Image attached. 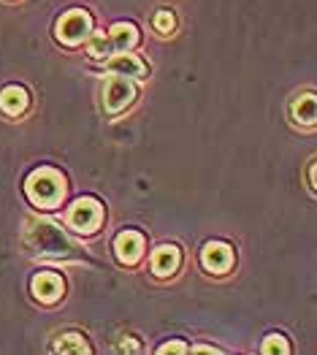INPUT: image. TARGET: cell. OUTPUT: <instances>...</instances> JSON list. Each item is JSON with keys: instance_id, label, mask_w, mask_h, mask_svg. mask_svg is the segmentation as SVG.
Masks as SVG:
<instances>
[{"instance_id": "cell-7", "label": "cell", "mask_w": 317, "mask_h": 355, "mask_svg": "<svg viewBox=\"0 0 317 355\" xmlns=\"http://www.w3.org/2000/svg\"><path fill=\"white\" fill-rule=\"evenodd\" d=\"M114 252H117V261L125 263V266L139 263L142 255H144V236L136 234V231H122L114 239Z\"/></svg>"}, {"instance_id": "cell-11", "label": "cell", "mask_w": 317, "mask_h": 355, "mask_svg": "<svg viewBox=\"0 0 317 355\" xmlns=\"http://www.w3.org/2000/svg\"><path fill=\"white\" fill-rule=\"evenodd\" d=\"M179 263H182V252L173 244H163V247H157L152 252V271L157 277H171L173 271L179 268Z\"/></svg>"}, {"instance_id": "cell-1", "label": "cell", "mask_w": 317, "mask_h": 355, "mask_svg": "<svg viewBox=\"0 0 317 355\" xmlns=\"http://www.w3.org/2000/svg\"><path fill=\"white\" fill-rule=\"evenodd\" d=\"M22 239H25V247L33 255H44V258L74 261L79 252V247L49 220H28Z\"/></svg>"}, {"instance_id": "cell-2", "label": "cell", "mask_w": 317, "mask_h": 355, "mask_svg": "<svg viewBox=\"0 0 317 355\" xmlns=\"http://www.w3.org/2000/svg\"><path fill=\"white\" fill-rule=\"evenodd\" d=\"M28 198L41 209H58L65 198V177L55 168H38L25 184Z\"/></svg>"}, {"instance_id": "cell-14", "label": "cell", "mask_w": 317, "mask_h": 355, "mask_svg": "<svg viewBox=\"0 0 317 355\" xmlns=\"http://www.w3.org/2000/svg\"><path fill=\"white\" fill-rule=\"evenodd\" d=\"M55 350H58V353L85 355V353H89V345L85 342V336H82V334H62L58 342H55Z\"/></svg>"}, {"instance_id": "cell-10", "label": "cell", "mask_w": 317, "mask_h": 355, "mask_svg": "<svg viewBox=\"0 0 317 355\" xmlns=\"http://www.w3.org/2000/svg\"><path fill=\"white\" fill-rule=\"evenodd\" d=\"M30 106V95L25 87L19 85H8V87L0 92V109L8 114V117H19L25 114Z\"/></svg>"}, {"instance_id": "cell-12", "label": "cell", "mask_w": 317, "mask_h": 355, "mask_svg": "<svg viewBox=\"0 0 317 355\" xmlns=\"http://www.w3.org/2000/svg\"><path fill=\"white\" fill-rule=\"evenodd\" d=\"M109 71L128 76V79H144L146 76V65L142 62V58H136L130 52H117L114 58L109 60Z\"/></svg>"}, {"instance_id": "cell-4", "label": "cell", "mask_w": 317, "mask_h": 355, "mask_svg": "<svg viewBox=\"0 0 317 355\" xmlns=\"http://www.w3.org/2000/svg\"><path fill=\"white\" fill-rule=\"evenodd\" d=\"M55 33H58L60 44L79 46V44H85L87 38H89V33H92V17L87 11H82V8H74V11L60 17Z\"/></svg>"}, {"instance_id": "cell-6", "label": "cell", "mask_w": 317, "mask_h": 355, "mask_svg": "<svg viewBox=\"0 0 317 355\" xmlns=\"http://www.w3.org/2000/svg\"><path fill=\"white\" fill-rule=\"evenodd\" d=\"M201 263L209 274H225L233 266V247L225 241H209L201 252Z\"/></svg>"}, {"instance_id": "cell-19", "label": "cell", "mask_w": 317, "mask_h": 355, "mask_svg": "<svg viewBox=\"0 0 317 355\" xmlns=\"http://www.w3.org/2000/svg\"><path fill=\"white\" fill-rule=\"evenodd\" d=\"M315 166H317L315 160H309V168H307V177H309V190H312V193L317 190V179H315V171H317V168H315Z\"/></svg>"}, {"instance_id": "cell-5", "label": "cell", "mask_w": 317, "mask_h": 355, "mask_svg": "<svg viewBox=\"0 0 317 355\" xmlns=\"http://www.w3.org/2000/svg\"><path fill=\"white\" fill-rule=\"evenodd\" d=\"M133 98H136V87H133V82L128 76L114 73L112 79H106V85H103V109L109 114H119L122 109H128L133 103Z\"/></svg>"}, {"instance_id": "cell-18", "label": "cell", "mask_w": 317, "mask_h": 355, "mask_svg": "<svg viewBox=\"0 0 317 355\" xmlns=\"http://www.w3.org/2000/svg\"><path fill=\"white\" fill-rule=\"evenodd\" d=\"M160 353H190V350H187L182 342H169V345L160 347Z\"/></svg>"}, {"instance_id": "cell-8", "label": "cell", "mask_w": 317, "mask_h": 355, "mask_svg": "<svg viewBox=\"0 0 317 355\" xmlns=\"http://www.w3.org/2000/svg\"><path fill=\"white\" fill-rule=\"evenodd\" d=\"M30 288H33V296L38 298L41 304H55V301L62 296V291H65L62 277L55 274V271H41V274H35L33 282H30Z\"/></svg>"}, {"instance_id": "cell-21", "label": "cell", "mask_w": 317, "mask_h": 355, "mask_svg": "<svg viewBox=\"0 0 317 355\" xmlns=\"http://www.w3.org/2000/svg\"><path fill=\"white\" fill-rule=\"evenodd\" d=\"M193 353H220L217 347H209V345H198V347H193Z\"/></svg>"}, {"instance_id": "cell-9", "label": "cell", "mask_w": 317, "mask_h": 355, "mask_svg": "<svg viewBox=\"0 0 317 355\" xmlns=\"http://www.w3.org/2000/svg\"><path fill=\"white\" fill-rule=\"evenodd\" d=\"M106 41H109L112 55L128 52V49H133L139 44V30H136V25H130V22H117L114 28L106 33Z\"/></svg>"}, {"instance_id": "cell-15", "label": "cell", "mask_w": 317, "mask_h": 355, "mask_svg": "<svg viewBox=\"0 0 317 355\" xmlns=\"http://www.w3.org/2000/svg\"><path fill=\"white\" fill-rule=\"evenodd\" d=\"M87 52L92 60H106L112 58V49H109V41H106V33H95L87 38Z\"/></svg>"}, {"instance_id": "cell-17", "label": "cell", "mask_w": 317, "mask_h": 355, "mask_svg": "<svg viewBox=\"0 0 317 355\" xmlns=\"http://www.w3.org/2000/svg\"><path fill=\"white\" fill-rule=\"evenodd\" d=\"M173 25H176V19H173L171 11H166V8H163V11H157V14H155V28L160 30V33H171Z\"/></svg>"}, {"instance_id": "cell-13", "label": "cell", "mask_w": 317, "mask_h": 355, "mask_svg": "<svg viewBox=\"0 0 317 355\" xmlns=\"http://www.w3.org/2000/svg\"><path fill=\"white\" fill-rule=\"evenodd\" d=\"M315 95L312 92H307V95H301V98H295L293 101V109H290V114L293 119L298 122V125H315Z\"/></svg>"}, {"instance_id": "cell-16", "label": "cell", "mask_w": 317, "mask_h": 355, "mask_svg": "<svg viewBox=\"0 0 317 355\" xmlns=\"http://www.w3.org/2000/svg\"><path fill=\"white\" fill-rule=\"evenodd\" d=\"M266 355L271 353H290V345L285 342V336H280V334H271L266 342H263V347H260Z\"/></svg>"}, {"instance_id": "cell-20", "label": "cell", "mask_w": 317, "mask_h": 355, "mask_svg": "<svg viewBox=\"0 0 317 355\" xmlns=\"http://www.w3.org/2000/svg\"><path fill=\"white\" fill-rule=\"evenodd\" d=\"M119 350H125V353H128V350H130V353H139V350H142V347H139V345H136V342H133V339H130V336H125V342H122V345H119Z\"/></svg>"}, {"instance_id": "cell-3", "label": "cell", "mask_w": 317, "mask_h": 355, "mask_svg": "<svg viewBox=\"0 0 317 355\" xmlns=\"http://www.w3.org/2000/svg\"><path fill=\"white\" fill-rule=\"evenodd\" d=\"M65 223H68V228H74L79 234H95L103 223V204L98 198H89V196L79 198V201H74V207L68 209Z\"/></svg>"}]
</instances>
